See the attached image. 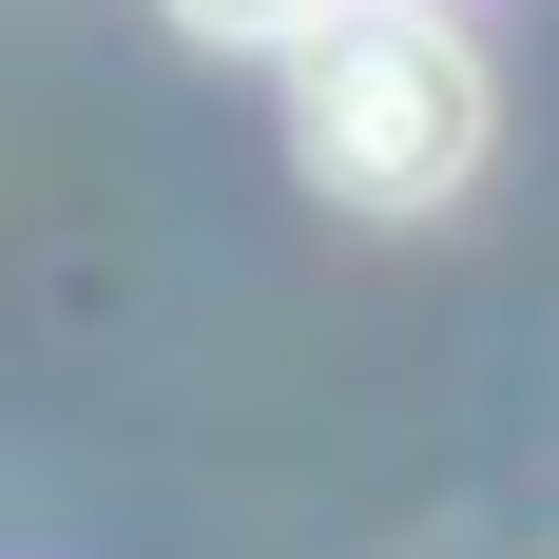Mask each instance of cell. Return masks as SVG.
<instances>
[{"instance_id": "cell-2", "label": "cell", "mask_w": 559, "mask_h": 559, "mask_svg": "<svg viewBox=\"0 0 559 559\" xmlns=\"http://www.w3.org/2000/svg\"><path fill=\"white\" fill-rule=\"evenodd\" d=\"M174 20H193V39H231V58H251V39H271V58H309L347 0H174Z\"/></svg>"}, {"instance_id": "cell-1", "label": "cell", "mask_w": 559, "mask_h": 559, "mask_svg": "<svg viewBox=\"0 0 559 559\" xmlns=\"http://www.w3.org/2000/svg\"><path fill=\"white\" fill-rule=\"evenodd\" d=\"M289 135L347 213H444L483 174V39L425 0H347L329 39L289 58Z\"/></svg>"}]
</instances>
